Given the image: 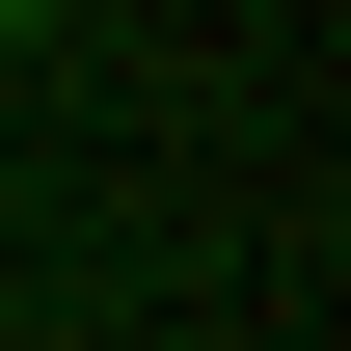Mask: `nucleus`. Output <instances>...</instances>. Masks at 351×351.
Segmentation results:
<instances>
[{
    "instance_id": "nucleus-1",
    "label": "nucleus",
    "mask_w": 351,
    "mask_h": 351,
    "mask_svg": "<svg viewBox=\"0 0 351 351\" xmlns=\"http://www.w3.org/2000/svg\"><path fill=\"white\" fill-rule=\"evenodd\" d=\"M27 27H54V0H0V54H27Z\"/></svg>"
}]
</instances>
